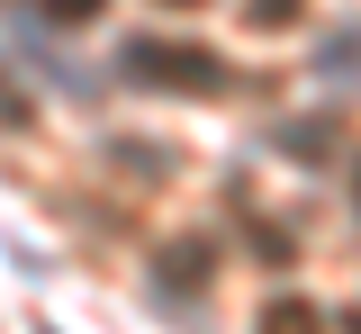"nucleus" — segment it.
Returning a JSON list of instances; mask_svg holds the SVG:
<instances>
[{"instance_id":"f257e3e1","label":"nucleus","mask_w":361,"mask_h":334,"mask_svg":"<svg viewBox=\"0 0 361 334\" xmlns=\"http://www.w3.org/2000/svg\"><path fill=\"white\" fill-rule=\"evenodd\" d=\"M127 82H163V91H199V99L235 91L226 54H208V46H127Z\"/></svg>"},{"instance_id":"f03ea898","label":"nucleus","mask_w":361,"mask_h":334,"mask_svg":"<svg viewBox=\"0 0 361 334\" xmlns=\"http://www.w3.org/2000/svg\"><path fill=\"white\" fill-rule=\"evenodd\" d=\"M253 334H325V307H307V298H271L262 316H253Z\"/></svg>"},{"instance_id":"7ed1b4c3","label":"nucleus","mask_w":361,"mask_h":334,"mask_svg":"<svg viewBox=\"0 0 361 334\" xmlns=\"http://www.w3.org/2000/svg\"><path fill=\"white\" fill-rule=\"evenodd\" d=\"M163 280H208V244H172V253H163Z\"/></svg>"},{"instance_id":"20e7f679","label":"nucleus","mask_w":361,"mask_h":334,"mask_svg":"<svg viewBox=\"0 0 361 334\" xmlns=\"http://www.w3.org/2000/svg\"><path fill=\"white\" fill-rule=\"evenodd\" d=\"M45 18L54 27H82V18H99V0H45Z\"/></svg>"},{"instance_id":"39448f33","label":"nucleus","mask_w":361,"mask_h":334,"mask_svg":"<svg viewBox=\"0 0 361 334\" xmlns=\"http://www.w3.org/2000/svg\"><path fill=\"white\" fill-rule=\"evenodd\" d=\"M353 190H361V172H353Z\"/></svg>"},{"instance_id":"423d86ee","label":"nucleus","mask_w":361,"mask_h":334,"mask_svg":"<svg viewBox=\"0 0 361 334\" xmlns=\"http://www.w3.org/2000/svg\"><path fill=\"white\" fill-rule=\"evenodd\" d=\"M37 334H54V326H37Z\"/></svg>"}]
</instances>
